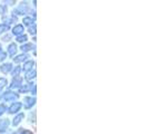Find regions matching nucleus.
Instances as JSON below:
<instances>
[{
	"label": "nucleus",
	"instance_id": "obj_1",
	"mask_svg": "<svg viewBox=\"0 0 148 134\" xmlns=\"http://www.w3.org/2000/svg\"><path fill=\"white\" fill-rule=\"evenodd\" d=\"M18 97H19V95L15 92H11V90H8V92L2 94V99L5 102H15Z\"/></svg>",
	"mask_w": 148,
	"mask_h": 134
},
{
	"label": "nucleus",
	"instance_id": "obj_2",
	"mask_svg": "<svg viewBox=\"0 0 148 134\" xmlns=\"http://www.w3.org/2000/svg\"><path fill=\"white\" fill-rule=\"evenodd\" d=\"M23 107L25 108H31L34 105L36 104V98L32 96H27L23 98Z\"/></svg>",
	"mask_w": 148,
	"mask_h": 134
},
{
	"label": "nucleus",
	"instance_id": "obj_3",
	"mask_svg": "<svg viewBox=\"0 0 148 134\" xmlns=\"http://www.w3.org/2000/svg\"><path fill=\"white\" fill-rule=\"evenodd\" d=\"M16 12H17V15H26L28 12V5H27V2H21L19 5V7L17 8Z\"/></svg>",
	"mask_w": 148,
	"mask_h": 134
},
{
	"label": "nucleus",
	"instance_id": "obj_4",
	"mask_svg": "<svg viewBox=\"0 0 148 134\" xmlns=\"http://www.w3.org/2000/svg\"><path fill=\"white\" fill-rule=\"evenodd\" d=\"M22 85V79L20 77H14L12 82L10 84V88L11 89H17V88H20Z\"/></svg>",
	"mask_w": 148,
	"mask_h": 134
},
{
	"label": "nucleus",
	"instance_id": "obj_5",
	"mask_svg": "<svg viewBox=\"0 0 148 134\" xmlns=\"http://www.w3.org/2000/svg\"><path fill=\"white\" fill-rule=\"evenodd\" d=\"M21 106H22V104L20 103V102H16V103H14V104L9 107L8 111H9L10 114H16V113H18V112L20 111Z\"/></svg>",
	"mask_w": 148,
	"mask_h": 134
},
{
	"label": "nucleus",
	"instance_id": "obj_6",
	"mask_svg": "<svg viewBox=\"0 0 148 134\" xmlns=\"http://www.w3.org/2000/svg\"><path fill=\"white\" fill-rule=\"evenodd\" d=\"M23 31H25V28H23V26L22 25H16L15 27L12 28V34L15 35V36H21V35H23Z\"/></svg>",
	"mask_w": 148,
	"mask_h": 134
},
{
	"label": "nucleus",
	"instance_id": "obj_7",
	"mask_svg": "<svg viewBox=\"0 0 148 134\" xmlns=\"http://www.w3.org/2000/svg\"><path fill=\"white\" fill-rule=\"evenodd\" d=\"M23 117H25V114H23V113H19V114H17L15 117H14V119H12V125H14V126L19 125V124L21 123V121L23 119Z\"/></svg>",
	"mask_w": 148,
	"mask_h": 134
},
{
	"label": "nucleus",
	"instance_id": "obj_8",
	"mask_svg": "<svg viewBox=\"0 0 148 134\" xmlns=\"http://www.w3.org/2000/svg\"><path fill=\"white\" fill-rule=\"evenodd\" d=\"M9 124H10V122H9V119H0V133H2V132H6L8 130V126H9Z\"/></svg>",
	"mask_w": 148,
	"mask_h": 134
},
{
	"label": "nucleus",
	"instance_id": "obj_9",
	"mask_svg": "<svg viewBox=\"0 0 148 134\" xmlns=\"http://www.w3.org/2000/svg\"><path fill=\"white\" fill-rule=\"evenodd\" d=\"M0 69H1V72H2L3 74H8L9 72L12 70V65H11L10 63H5V64H2V65L0 66Z\"/></svg>",
	"mask_w": 148,
	"mask_h": 134
},
{
	"label": "nucleus",
	"instance_id": "obj_10",
	"mask_svg": "<svg viewBox=\"0 0 148 134\" xmlns=\"http://www.w3.org/2000/svg\"><path fill=\"white\" fill-rule=\"evenodd\" d=\"M34 66H35V61H34V60H27V61L23 64V67H22L21 69H23V70L27 73V72L31 70Z\"/></svg>",
	"mask_w": 148,
	"mask_h": 134
},
{
	"label": "nucleus",
	"instance_id": "obj_11",
	"mask_svg": "<svg viewBox=\"0 0 148 134\" xmlns=\"http://www.w3.org/2000/svg\"><path fill=\"white\" fill-rule=\"evenodd\" d=\"M36 78V69H31L29 72L26 73V76H25V79L28 81V82H31L32 79Z\"/></svg>",
	"mask_w": 148,
	"mask_h": 134
},
{
	"label": "nucleus",
	"instance_id": "obj_12",
	"mask_svg": "<svg viewBox=\"0 0 148 134\" xmlns=\"http://www.w3.org/2000/svg\"><path fill=\"white\" fill-rule=\"evenodd\" d=\"M7 52L10 56H15V54L17 52V45H16L15 43H11V44L8 46Z\"/></svg>",
	"mask_w": 148,
	"mask_h": 134
},
{
	"label": "nucleus",
	"instance_id": "obj_13",
	"mask_svg": "<svg viewBox=\"0 0 148 134\" xmlns=\"http://www.w3.org/2000/svg\"><path fill=\"white\" fill-rule=\"evenodd\" d=\"M28 58V55L27 54H21V55H18V56H16L14 60H15L16 63H21V61H25V60Z\"/></svg>",
	"mask_w": 148,
	"mask_h": 134
},
{
	"label": "nucleus",
	"instance_id": "obj_14",
	"mask_svg": "<svg viewBox=\"0 0 148 134\" xmlns=\"http://www.w3.org/2000/svg\"><path fill=\"white\" fill-rule=\"evenodd\" d=\"M22 22H23V25L22 26H32L34 25V20H32V18H30V17H25L23 18V20H22Z\"/></svg>",
	"mask_w": 148,
	"mask_h": 134
},
{
	"label": "nucleus",
	"instance_id": "obj_15",
	"mask_svg": "<svg viewBox=\"0 0 148 134\" xmlns=\"http://www.w3.org/2000/svg\"><path fill=\"white\" fill-rule=\"evenodd\" d=\"M32 48H35V46H34L32 44H25V45H22L21 46V50L23 52H29V50H31Z\"/></svg>",
	"mask_w": 148,
	"mask_h": 134
},
{
	"label": "nucleus",
	"instance_id": "obj_16",
	"mask_svg": "<svg viewBox=\"0 0 148 134\" xmlns=\"http://www.w3.org/2000/svg\"><path fill=\"white\" fill-rule=\"evenodd\" d=\"M32 85H34V84H25V85H21V87L19 89H20L21 93H27L29 89H31Z\"/></svg>",
	"mask_w": 148,
	"mask_h": 134
},
{
	"label": "nucleus",
	"instance_id": "obj_17",
	"mask_svg": "<svg viewBox=\"0 0 148 134\" xmlns=\"http://www.w3.org/2000/svg\"><path fill=\"white\" fill-rule=\"evenodd\" d=\"M21 72V67L20 66H16L15 69H12V76L14 77H19V74Z\"/></svg>",
	"mask_w": 148,
	"mask_h": 134
},
{
	"label": "nucleus",
	"instance_id": "obj_18",
	"mask_svg": "<svg viewBox=\"0 0 148 134\" xmlns=\"http://www.w3.org/2000/svg\"><path fill=\"white\" fill-rule=\"evenodd\" d=\"M9 29V26L6 23H1L0 25V34H3V32H7Z\"/></svg>",
	"mask_w": 148,
	"mask_h": 134
},
{
	"label": "nucleus",
	"instance_id": "obj_19",
	"mask_svg": "<svg viewBox=\"0 0 148 134\" xmlns=\"http://www.w3.org/2000/svg\"><path fill=\"white\" fill-rule=\"evenodd\" d=\"M7 84H8V82H7V79H6V78L0 77V90H1L2 88H5Z\"/></svg>",
	"mask_w": 148,
	"mask_h": 134
},
{
	"label": "nucleus",
	"instance_id": "obj_20",
	"mask_svg": "<svg viewBox=\"0 0 148 134\" xmlns=\"http://www.w3.org/2000/svg\"><path fill=\"white\" fill-rule=\"evenodd\" d=\"M27 40H28V38H27L26 35H21V36H18L17 37V41L18 43H26Z\"/></svg>",
	"mask_w": 148,
	"mask_h": 134
},
{
	"label": "nucleus",
	"instance_id": "obj_21",
	"mask_svg": "<svg viewBox=\"0 0 148 134\" xmlns=\"http://www.w3.org/2000/svg\"><path fill=\"white\" fill-rule=\"evenodd\" d=\"M15 134H32V132H30L28 130H23V128H19L17 132H15Z\"/></svg>",
	"mask_w": 148,
	"mask_h": 134
},
{
	"label": "nucleus",
	"instance_id": "obj_22",
	"mask_svg": "<svg viewBox=\"0 0 148 134\" xmlns=\"http://www.w3.org/2000/svg\"><path fill=\"white\" fill-rule=\"evenodd\" d=\"M29 34H31V35H36V25H35V23L29 27Z\"/></svg>",
	"mask_w": 148,
	"mask_h": 134
},
{
	"label": "nucleus",
	"instance_id": "obj_23",
	"mask_svg": "<svg viewBox=\"0 0 148 134\" xmlns=\"http://www.w3.org/2000/svg\"><path fill=\"white\" fill-rule=\"evenodd\" d=\"M6 110H7L6 105H5V104H0V116H1V115H3V113L6 112Z\"/></svg>",
	"mask_w": 148,
	"mask_h": 134
},
{
	"label": "nucleus",
	"instance_id": "obj_24",
	"mask_svg": "<svg viewBox=\"0 0 148 134\" xmlns=\"http://www.w3.org/2000/svg\"><path fill=\"white\" fill-rule=\"evenodd\" d=\"M6 56H7V55H6V52H3L2 49H0V61H2V60L5 59V58H6Z\"/></svg>",
	"mask_w": 148,
	"mask_h": 134
},
{
	"label": "nucleus",
	"instance_id": "obj_25",
	"mask_svg": "<svg viewBox=\"0 0 148 134\" xmlns=\"http://www.w3.org/2000/svg\"><path fill=\"white\" fill-rule=\"evenodd\" d=\"M5 10L7 11V8H6V6H0V11H1V14L3 15V14H6L5 12Z\"/></svg>",
	"mask_w": 148,
	"mask_h": 134
},
{
	"label": "nucleus",
	"instance_id": "obj_26",
	"mask_svg": "<svg viewBox=\"0 0 148 134\" xmlns=\"http://www.w3.org/2000/svg\"><path fill=\"white\" fill-rule=\"evenodd\" d=\"M36 88H37V86H36V85H32V87H31V93H32L34 95H36Z\"/></svg>",
	"mask_w": 148,
	"mask_h": 134
}]
</instances>
